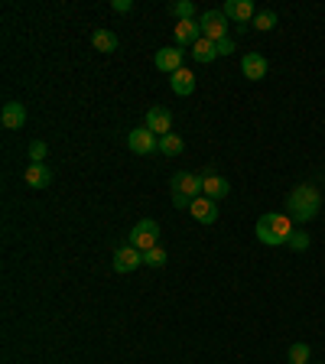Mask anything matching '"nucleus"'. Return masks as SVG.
<instances>
[{
  "mask_svg": "<svg viewBox=\"0 0 325 364\" xmlns=\"http://www.w3.org/2000/svg\"><path fill=\"white\" fill-rule=\"evenodd\" d=\"M254 234H257V241L267 244V247H280V244H287L289 234H293V218H289V215H280V212H267L257 218Z\"/></svg>",
  "mask_w": 325,
  "mask_h": 364,
  "instance_id": "nucleus-1",
  "label": "nucleus"
},
{
  "mask_svg": "<svg viewBox=\"0 0 325 364\" xmlns=\"http://www.w3.org/2000/svg\"><path fill=\"white\" fill-rule=\"evenodd\" d=\"M319 208H322V195H319V189L315 186H300V189L289 192L287 215L293 218V221L306 225V221H313L315 215H319Z\"/></svg>",
  "mask_w": 325,
  "mask_h": 364,
  "instance_id": "nucleus-2",
  "label": "nucleus"
},
{
  "mask_svg": "<svg viewBox=\"0 0 325 364\" xmlns=\"http://www.w3.org/2000/svg\"><path fill=\"white\" fill-rule=\"evenodd\" d=\"M202 195V176L195 173H176L173 176V205L176 208H192V202Z\"/></svg>",
  "mask_w": 325,
  "mask_h": 364,
  "instance_id": "nucleus-3",
  "label": "nucleus"
},
{
  "mask_svg": "<svg viewBox=\"0 0 325 364\" xmlns=\"http://www.w3.org/2000/svg\"><path fill=\"white\" fill-rule=\"evenodd\" d=\"M156 241H160V225H156V221H150V218L137 221V225H134V231H130V244H134L137 251H153V247H160Z\"/></svg>",
  "mask_w": 325,
  "mask_h": 364,
  "instance_id": "nucleus-4",
  "label": "nucleus"
},
{
  "mask_svg": "<svg viewBox=\"0 0 325 364\" xmlns=\"http://www.w3.org/2000/svg\"><path fill=\"white\" fill-rule=\"evenodd\" d=\"M202 36L212 39V43H221V39H228V16L221 10H205L202 13Z\"/></svg>",
  "mask_w": 325,
  "mask_h": 364,
  "instance_id": "nucleus-5",
  "label": "nucleus"
},
{
  "mask_svg": "<svg viewBox=\"0 0 325 364\" xmlns=\"http://www.w3.org/2000/svg\"><path fill=\"white\" fill-rule=\"evenodd\" d=\"M127 147L137 153V156H150L153 150H160V137L143 124V127H137V130H130V134H127Z\"/></svg>",
  "mask_w": 325,
  "mask_h": 364,
  "instance_id": "nucleus-6",
  "label": "nucleus"
},
{
  "mask_svg": "<svg viewBox=\"0 0 325 364\" xmlns=\"http://www.w3.org/2000/svg\"><path fill=\"white\" fill-rule=\"evenodd\" d=\"M140 264H143V251H137L134 244H124V247L114 251V270L117 274H134Z\"/></svg>",
  "mask_w": 325,
  "mask_h": 364,
  "instance_id": "nucleus-7",
  "label": "nucleus"
},
{
  "mask_svg": "<svg viewBox=\"0 0 325 364\" xmlns=\"http://www.w3.org/2000/svg\"><path fill=\"white\" fill-rule=\"evenodd\" d=\"M147 127H150L156 137H166V134H173V114L166 111L162 104H153L150 111H147Z\"/></svg>",
  "mask_w": 325,
  "mask_h": 364,
  "instance_id": "nucleus-8",
  "label": "nucleus"
},
{
  "mask_svg": "<svg viewBox=\"0 0 325 364\" xmlns=\"http://www.w3.org/2000/svg\"><path fill=\"white\" fill-rule=\"evenodd\" d=\"M228 16V20H234L238 26H248L257 13H254V3L250 0H228L225 3V10H221Z\"/></svg>",
  "mask_w": 325,
  "mask_h": 364,
  "instance_id": "nucleus-9",
  "label": "nucleus"
},
{
  "mask_svg": "<svg viewBox=\"0 0 325 364\" xmlns=\"http://www.w3.org/2000/svg\"><path fill=\"white\" fill-rule=\"evenodd\" d=\"M173 29H176V46H195V43L202 39L199 20H179Z\"/></svg>",
  "mask_w": 325,
  "mask_h": 364,
  "instance_id": "nucleus-10",
  "label": "nucleus"
},
{
  "mask_svg": "<svg viewBox=\"0 0 325 364\" xmlns=\"http://www.w3.org/2000/svg\"><path fill=\"white\" fill-rule=\"evenodd\" d=\"M156 69L160 72H169V75H176L179 69H182V52H179V46H166V49L156 52Z\"/></svg>",
  "mask_w": 325,
  "mask_h": 364,
  "instance_id": "nucleus-11",
  "label": "nucleus"
},
{
  "mask_svg": "<svg viewBox=\"0 0 325 364\" xmlns=\"http://www.w3.org/2000/svg\"><path fill=\"white\" fill-rule=\"evenodd\" d=\"M241 72H244V78H250V82H261V78H267V59H263L261 52H248V56L241 59Z\"/></svg>",
  "mask_w": 325,
  "mask_h": 364,
  "instance_id": "nucleus-12",
  "label": "nucleus"
},
{
  "mask_svg": "<svg viewBox=\"0 0 325 364\" xmlns=\"http://www.w3.org/2000/svg\"><path fill=\"white\" fill-rule=\"evenodd\" d=\"M192 218L195 221H202V225H212V221H218V202H212V199H205V195H199V199L192 202Z\"/></svg>",
  "mask_w": 325,
  "mask_h": 364,
  "instance_id": "nucleus-13",
  "label": "nucleus"
},
{
  "mask_svg": "<svg viewBox=\"0 0 325 364\" xmlns=\"http://www.w3.org/2000/svg\"><path fill=\"white\" fill-rule=\"evenodd\" d=\"M0 121H3L7 130H20V127L26 124V108L20 104V101H7V104H3V114H0Z\"/></svg>",
  "mask_w": 325,
  "mask_h": 364,
  "instance_id": "nucleus-14",
  "label": "nucleus"
},
{
  "mask_svg": "<svg viewBox=\"0 0 325 364\" xmlns=\"http://www.w3.org/2000/svg\"><path fill=\"white\" fill-rule=\"evenodd\" d=\"M228 192H231V182H228V179H221V176H205L202 179V195H205V199L218 202V199H225Z\"/></svg>",
  "mask_w": 325,
  "mask_h": 364,
  "instance_id": "nucleus-15",
  "label": "nucleus"
},
{
  "mask_svg": "<svg viewBox=\"0 0 325 364\" xmlns=\"http://www.w3.org/2000/svg\"><path fill=\"white\" fill-rule=\"evenodd\" d=\"M26 179V186H33V189H46L52 182V173H49V166H43V163H29V169L23 173Z\"/></svg>",
  "mask_w": 325,
  "mask_h": 364,
  "instance_id": "nucleus-16",
  "label": "nucleus"
},
{
  "mask_svg": "<svg viewBox=\"0 0 325 364\" xmlns=\"http://www.w3.org/2000/svg\"><path fill=\"white\" fill-rule=\"evenodd\" d=\"M169 88H173L176 95H182V98H186V95H192V91H195V75H192L189 69H179V72L169 78Z\"/></svg>",
  "mask_w": 325,
  "mask_h": 364,
  "instance_id": "nucleus-17",
  "label": "nucleus"
},
{
  "mask_svg": "<svg viewBox=\"0 0 325 364\" xmlns=\"http://www.w3.org/2000/svg\"><path fill=\"white\" fill-rule=\"evenodd\" d=\"M192 59H195V62H215V59H218V46H215L212 39H205L202 36L199 43H195V46H192Z\"/></svg>",
  "mask_w": 325,
  "mask_h": 364,
  "instance_id": "nucleus-18",
  "label": "nucleus"
},
{
  "mask_svg": "<svg viewBox=\"0 0 325 364\" xmlns=\"http://www.w3.org/2000/svg\"><path fill=\"white\" fill-rule=\"evenodd\" d=\"M91 46L98 52H117V36H114L111 29H98V33L91 36Z\"/></svg>",
  "mask_w": 325,
  "mask_h": 364,
  "instance_id": "nucleus-19",
  "label": "nucleus"
},
{
  "mask_svg": "<svg viewBox=\"0 0 325 364\" xmlns=\"http://www.w3.org/2000/svg\"><path fill=\"white\" fill-rule=\"evenodd\" d=\"M169 13H173L176 20H195V3H189V0H176V3H169Z\"/></svg>",
  "mask_w": 325,
  "mask_h": 364,
  "instance_id": "nucleus-20",
  "label": "nucleus"
},
{
  "mask_svg": "<svg viewBox=\"0 0 325 364\" xmlns=\"http://www.w3.org/2000/svg\"><path fill=\"white\" fill-rule=\"evenodd\" d=\"M182 140L176 137V134H166V137H160V153H166V156H179L182 153Z\"/></svg>",
  "mask_w": 325,
  "mask_h": 364,
  "instance_id": "nucleus-21",
  "label": "nucleus"
},
{
  "mask_svg": "<svg viewBox=\"0 0 325 364\" xmlns=\"http://www.w3.org/2000/svg\"><path fill=\"white\" fill-rule=\"evenodd\" d=\"M309 358H313L309 345H302V341L289 345V364H309Z\"/></svg>",
  "mask_w": 325,
  "mask_h": 364,
  "instance_id": "nucleus-22",
  "label": "nucleus"
},
{
  "mask_svg": "<svg viewBox=\"0 0 325 364\" xmlns=\"http://www.w3.org/2000/svg\"><path fill=\"white\" fill-rule=\"evenodd\" d=\"M274 26H276V13L274 10H261L257 16H254V29H261V33L274 29Z\"/></svg>",
  "mask_w": 325,
  "mask_h": 364,
  "instance_id": "nucleus-23",
  "label": "nucleus"
},
{
  "mask_svg": "<svg viewBox=\"0 0 325 364\" xmlns=\"http://www.w3.org/2000/svg\"><path fill=\"white\" fill-rule=\"evenodd\" d=\"M169 260V254L162 251V247H153V251H143V264L147 267H162Z\"/></svg>",
  "mask_w": 325,
  "mask_h": 364,
  "instance_id": "nucleus-24",
  "label": "nucleus"
},
{
  "mask_svg": "<svg viewBox=\"0 0 325 364\" xmlns=\"http://www.w3.org/2000/svg\"><path fill=\"white\" fill-rule=\"evenodd\" d=\"M46 156H49V147H46L43 140H33V143H29V160H33V163H43Z\"/></svg>",
  "mask_w": 325,
  "mask_h": 364,
  "instance_id": "nucleus-25",
  "label": "nucleus"
},
{
  "mask_svg": "<svg viewBox=\"0 0 325 364\" xmlns=\"http://www.w3.org/2000/svg\"><path fill=\"white\" fill-rule=\"evenodd\" d=\"M287 244L293 247V251H306V247H309V234H306V231H296V228H293V234H289Z\"/></svg>",
  "mask_w": 325,
  "mask_h": 364,
  "instance_id": "nucleus-26",
  "label": "nucleus"
},
{
  "mask_svg": "<svg viewBox=\"0 0 325 364\" xmlns=\"http://www.w3.org/2000/svg\"><path fill=\"white\" fill-rule=\"evenodd\" d=\"M218 46V56H231L234 52V39H221V43H215Z\"/></svg>",
  "mask_w": 325,
  "mask_h": 364,
  "instance_id": "nucleus-27",
  "label": "nucleus"
},
{
  "mask_svg": "<svg viewBox=\"0 0 325 364\" xmlns=\"http://www.w3.org/2000/svg\"><path fill=\"white\" fill-rule=\"evenodd\" d=\"M111 10H117V13H130V10H134V3H130V0H114Z\"/></svg>",
  "mask_w": 325,
  "mask_h": 364,
  "instance_id": "nucleus-28",
  "label": "nucleus"
}]
</instances>
